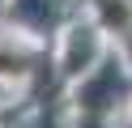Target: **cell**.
Here are the masks:
<instances>
[{
    "label": "cell",
    "instance_id": "6da1fadb",
    "mask_svg": "<svg viewBox=\"0 0 132 128\" xmlns=\"http://www.w3.org/2000/svg\"><path fill=\"white\" fill-rule=\"evenodd\" d=\"M0 4H4V0H0Z\"/></svg>",
    "mask_w": 132,
    "mask_h": 128
}]
</instances>
